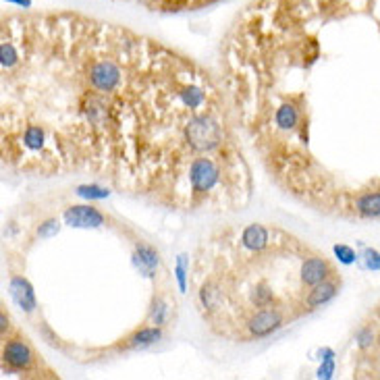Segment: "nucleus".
Returning <instances> with one entry per match:
<instances>
[{"label":"nucleus","mask_w":380,"mask_h":380,"mask_svg":"<svg viewBox=\"0 0 380 380\" xmlns=\"http://www.w3.org/2000/svg\"><path fill=\"white\" fill-rule=\"evenodd\" d=\"M162 337L160 328L158 326H148V328H141L137 330L133 337H129L125 343L127 349H141V347H148V345H154L158 343Z\"/></svg>","instance_id":"nucleus-9"},{"label":"nucleus","mask_w":380,"mask_h":380,"mask_svg":"<svg viewBox=\"0 0 380 380\" xmlns=\"http://www.w3.org/2000/svg\"><path fill=\"white\" fill-rule=\"evenodd\" d=\"M330 274H335V272H332L330 264L324 258L312 255L302 264V283L306 287H310V289L320 285V283H324V281H328Z\"/></svg>","instance_id":"nucleus-3"},{"label":"nucleus","mask_w":380,"mask_h":380,"mask_svg":"<svg viewBox=\"0 0 380 380\" xmlns=\"http://www.w3.org/2000/svg\"><path fill=\"white\" fill-rule=\"evenodd\" d=\"M300 121V115L293 106H281L276 111V117H274V123L281 127V129H293Z\"/></svg>","instance_id":"nucleus-11"},{"label":"nucleus","mask_w":380,"mask_h":380,"mask_svg":"<svg viewBox=\"0 0 380 380\" xmlns=\"http://www.w3.org/2000/svg\"><path fill=\"white\" fill-rule=\"evenodd\" d=\"M335 255L343 262V264H353L356 260H358V253L353 252L349 246H335Z\"/></svg>","instance_id":"nucleus-14"},{"label":"nucleus","mask_w":380,"mask_h":380,"mask_svg":"<svg viewBox=\"0 0 380 380\" xmlns=\"http://www.w3.org/2000/svg\"><path fill=\"white\" fill-rule=\"evenodd\" d=\"M285 318L279 310H272V308H264V310H258L250 320H248V332L252 337H268L272 335L274 330H279L283 326Z\"/></svg>","instance_id":"nucleus-1"},{"label":"nucleus","mask_w":380,"mask_h":380,"mask_svg":"<svg viewBox=\"0 0 380 380\" xmlns=\"http://www.w3.org/2000/svg\"><path fill=\"white\" fill-rule=\"evenodd\" d=\"M10 295L25 312H31L36 308V297H34V291H31L29 283L19 279V276H15L10 281Z\"/></svg>","instance_id":"nucleus-7"},{"label":"nucleus","mask_w":380,"mask_h":380,"mask_svg":"<svg viewBox=\"0 0 380 380\" xmlns=\"http://www.w3.org/2000/svg\"><path fill=\"white\" fill-rule=\"evenodd\" d=\"M268 239H270V233L262 225H250L241 233V246L252 252H262L268 246Z\"/></svg>","instance_id":"nucleus-5"},{"label":"nucleus","mask_w":380,"mask_h":380,"mask_svg":"<svg viewBox=\"0 0 380 380\" xmlns=\"http://www.w3.org/2000/svg\"><path fill=\"white\" fill-rule=\"evenodd\" d=\"M64 220L71 227H100L104 225V214L92 206H73L64 212Z\"/></svg>","instance_id":"nucleus-4"},{"label":"nucleus","mask_w":380,"mask_h":380,"mask_svg":"<svg viewBox=\"0 0 380 380\" xmlns=\"http://www.w3.org/2000/svg\"><path fill=\"white\" fill-rule=\"evenodd\" d=\"M356 212L364 218H380V191L362 193L356 199Z\"/></svg>","instance_id":"nucleus-8"},{"label":"nucleus","mask_w":380,"mask_h":380,"mask_svg":"<svg viewBox=\"0 0 380 380\" xmlns=\"http://www.w3.org/2000/svg\"><path fill=\"white\" fill-rule=\"evenodd\" d=\"M356 341H358V347L360 349H370L372 345H374V341H377V335H374V330H372V326H364V328H360L358 330V335H356Z\"/></svg>","instance_id":"nucleus-12"},{"label":"nucleus","mask_w":380,"mask_h":380,"mask_svg":"<svg viewBox=\"0 0 380 380\" xmlns=\"http://www.w3.org/2000/svg\"><path fill=\"white\" fill-rule=\"evenodd\" d=\"M135 262H137L139 270H143L148 276H154V272H156L160 260H158V253L154 252L152 248L139 246V248H137V253H135Z\"/></svg>","instance_id":"nucleus-10"},{"label":"nucleus","mask_w":380,"mask_h":380,"mask_svg":"<svg viewBox=\"0 0 380 380\" xmlns=\"http://www.w3.org/2000/svg\"><path fill=\"white\" fill-rule=\"evenodd\" d=\"M335 370V364L332 362H328L324 368H320V377H330V372Z\"/></svg>","instance_id":"nucleus-18"},{"label":"nucleus","mask_w":380,"mask_h":380,"mask_svg":"<svg viewBox=\"0 0 380 380\" xmlns=\"http://www.w3.org/2000/svg\"><path fill=\"white\" fill-rule=\"evenodd\" d=\"M167 306L162 304V302H156L154 306H152V310H150V318L154 320V324L156 326H162L164 324V320H167Z\"/></svg>","instance_id":"nucleus-15"},{"label":"nucleus","mask_w":380,"mask_h":380,"mask_svg":"<svg viewBox=\"0 0 380 380\" xmlns=\"http://www.w3.org/2000/svg\"><path fill=\"white\" fill-rule=\"evenodd\" d=\"M362 260H364V266L372 272L380 270V252L372 250V248H366L362 253Z\"/></svg>","instance_id":"nucleus-13"},{"label":"nucleus","mask_w":380,"mask_h":380,"mask_svg":"<svg viewBox=\"0 0 380 380\" xmlns=\"http://www.w3.org/2000/svg\"><path fill=\"white\" fill-rule=\"evenodd\" d=\"M2 358L4 362L15 368V370H29V366L34 364V351L29 349L27 343L15 339V341H8L4 345V351H2Z\"/></svg>","instance_id":"nucleus-2"},{"label":"nucleus","mask_w":380,"mask_h":380,"mask_svg":"<svg viewBox=\"0 0 380 380\" xmlns=\"http://www.w3.org/2000/svg\"><path fill=\"white\" fill-rule=\"evenodd\" d=\"M79 195H85V197H106L108 195V191L106 190H100V188H79Z\"/></svg>","instance_id":"nucleus-16"},{"label":"nucleus","mask_w":380,"mask_h":380,"mask_svg":"<svg viewBox=\"0 0 380 380\" xmlns=\"http://www.w3.org/2000/svg\"><path fill=\"white\" fill-rule=\"evenodd\" d=\"M335 295H337V285L324 281V283H320L316 287H312V291H310L308 297L304 300V308H308V310L320 308V306L328 304Z\"/></svg>","instance_id":"nucleus-6"},{"label":"nucleus","mask_w":380,"mask_h":380,"mask_svg":"<svg viewBox=\"0 0 380 380\" xmlns=\"http://www.w3.org/2000/svg\"><path fill=\"white\" fill-rule=\"evenodd\" d=\"M57 225H59L57 220H48V223L40 229V237H48V235L57 233V231H59V227H57Z\"/></svg>","instance_id":"nucleus-17"}]
</instances>
